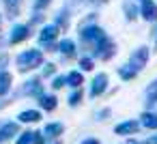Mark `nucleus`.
<instances>
[{"mask_svg": "<svg viewBox=\"0 0 157 144\" xmlns=\"http://www.w3.org/2000/svg\"><path fill=\"white\" fill-rule=\"evenodd\" d=\"M45 60H48V54L41 47L30 45V47H24V50L13 54V65L11 67H15V71L22 73V75H30V73H37Z\"/></svg>", "mask_w": 157, "mask_h": 144, "instance_id": "f257e3e1", "label": "nucleus"}, {"mask_svg": "<svg viewBox=\"0 0 157 144\" xmlns=\"http://www.w3.org/2000/svg\"><path fill=\"white\" fill-rule=\"evenodd\" d=\"M63 37L60 28L54 24V22H45L41 28H37L35 32V39H37V47H41L45 54H56V47H58V39Z\"/></svg>", "mask_w": 157, "mask_h": 144, "instance_id": "f03ea898", "label": "nucleus"}, {"mask_svg": "<svg viewBox=\"0 0 157 144\" xmlns=\"http://www.w3.org/2000/svg\"><path fill=\"white\" fill-rule=\"evenodd\" d=\"M43 90H48V84L39 78V73H30V75H26V80L20 86H15V90L11 95V101H15V99H37Z\"/></svg>", "mask_w": 157, "mask_h": 144, "instance_id": "7ed1b4c3", "label": "nucleus"}, {"mask_svg": "<svg viewBox=\"0 0 157 144\" xmlns=\"http://www.w3.org/2000/svg\"><path fill=\"white\" fill-rule=\"evenodd\" d=\"M35 37V28L28 24V22H11L9 30L5 32V39H7V45L9 47H15V45H24L26 41H30Z\"/></svg>", "mask_w": 157, "mask_h": 144, "instance_id": "20e7f679", "label": "nucleus"}, {"mask_svg": "<svg viewBox=\"0 0 157 144\" xmlns=\"http://www.w3.org/2000/svg\"><path fill=\"white\" fill-rule=\"evenodd\" d=\"M84 90H86V97H88L90 101L105 97V95L110 93V73H108V71H95V73L90 75L88 84L84 86Z\"/></svg>", "mask_w": 157, "mask_h": 144, "instance_id": "39448f33", "label": "nucleus"}, {"mask_svg": "<svg viewBox=\"0 0 157 144\" xmlns=\"http://www.w3.org/2000/svg\"><path fill=\"white\" fill-rule=\"evenodd\" d=\"M151 56H153V47L148 45V43H140V45H136L131 52H129V56H127V65L140 75L146 67H148V63H151Z\"/></svg>", "mask_w": 157, "mask_h": 144, "instance_id": "423d86ee", "label": "nucleus"}, {"mask_svg": "<svg viewBox=\"0 0 157 144\" xmlns=\"http://www.w3.org/2000/svg\"><path fill=\"white\" fill-rule=\"evenodd\" d=\"M80 54H82V52H80V45H78L75 37L63 35V37L58 39V47H56V56H58L56 63H58V67H60V63H71V60H75Z\"/></svg>", "mask_w": 157, "mask_h": 144, "instance_id": "0eeeda50", "label": "nucleus"}, {"mask_svg": "<svg viewBox=\"0 0 157 144\" xmlns=\"http://www.w3.org/2000/svg\"><path fill=\"white\" fill-rule=\"evenodd\" d=\"M116 54H118V43L112 39V35H108L97 47H95V52L90 54L97 63H110V60H114L116 58Z\"/></svg>", "mask_w": 157, "mask_h": 144, "instance_id": "6e6552de", "label": "nucleus"}, {"mask_svg": "<svg viewBox=\"0 0 157 144\" xmlns=\"http://www.w3.org/2000/svg\"><path fill=\"white\" fill-rule=\"evenodd\" d=\"M140 131H142V129H140L138 118H121V120L114 123V127H112V133H114L116 138H123V140L136 138Z\"/></svg>", "mask_w": 157, "mask_h": 144, "instance_id": "1a4fd4ad", "label": "nucleus"}, {"mask_svg": "<svg viewBox=\"0 0 157 144\" xmlns=\"http://www.w3.org/2000/svg\"><path fill=\"white\" fill-rule=\"evenodd\" d=\"M43 118H45V114H43L37 105H33V108H22V110L15 114V120L20 123V127H35V125H39V123H43Z\"/></svg>", "mask_w": 157, "mask_h": 144, "instance_id": "9d476101", "label": "nucleus"}, {"mask_svg": "<svg viewBox=\"0 0 157 144\" xmlns=\"http://www.w3.org/2000/svg\"><path fill=\"white\" fill-rule=\"evenodd\" d=\"M22 127L15 118H0V144H13Z\"/></svg>", "mask_w": 157, "mask_h": 144, "instance_id": "9b49d317", "label": "nucleus"}, {"mask_svg": "<svg viewBox=\"0 0 157 144\" xmlns=\"http://www.w3.org/2000/svg\"><path fill=\"white\" fill-rule=\"evenodd\" d=\"M73 13H75V11H73L71 7H67V5L63 2V5H60V7H58V9L54 11V17H52L50 22H54V24H56V26L60 28V32H67V30L71 28V22H73Z\"/></svg>", "mask_w": 157, "mask_h": 144, "instance_id": "f8f14e48", "label": "nucleus"}, {"mask_svg": "<svg viewBox=\"0 0 157 144\" xmlns=\"http://www.w3.org/2000/svg\"><path fill=\"white\" fill-rule=\"evenodd\" d=\"M67 131V125L58 118H52V120H45L43 127H41V133L45 135L48 142H54V140H60Z\"/></svg>", "mask_w": 157, "mask_h": 144, "instance_id": "ddd939ff", "label": "nucleus"}, {"mask_svg": "<svg viewBox=\"0 0 157 144\" xmlns=\"http://www.w3.org/2000/svg\"><path fill=\"white\" fill-rule=\"evenodd\" d=\"M35 101H37V108H39L43 114H52V112H56V110H58V105H60L58 95H56V93H52V90H43Z\"/></svg>", "mask_w": 157, "mask_h": 144, "instance_id": "4468645a", "label": "nucleus"}, {"mask_svg": "<svg viewBox=\"0 0 157 144\" xmlns=\"http://www.w3.org/2000/svg\"><path fill=\"white\" fill-rule=\"evenodd\" d=\"M140 7V20L148 26H155L157 24V0H142L138 2Z\"/></svg>", "mask_w": 157, "mask_h": 144, "instance_id": "2eb2a0df", "label": "nucleus"}, {"mask_svg": "<svg viewBox=\"0 0 157 144\" xmlns=\"http://www.w3.org/2000/svg\"><path fill=\"white\" fill-rule=\"evenodd\" d=\"M15 90V78L11 69H0V99H11Z\"/></svg>", "mask_w": 157, "mask_h": 144, "instance_id": "dca6fc26", "label": "nucleus"}, {"mask_svg": "<svg viewBox=\"0 0 157 144\" xmlns=\"http://www.w3.org/2000/svg\"><path fill=\"white\" fill-rule=\"evenodd\" d=\"M65 78H67V90H75V88H84L86 86V75L80 69H75V67L67 69Z\"/></svg>", "mask_w": 157, "mask_h": 144, "instance_id": "f3484780", "label": "nucleus"}, {"mask_svg": "<svg viewBox=\"0 0 157 144\" xmlns=\"http://www.w3.org/2000/svg\"><path fill=\"white\" fill-rule=\"evenodd\" d=\"M138 123H140V129L146 133L157 131V110H142L138 116Z\"/></svg>", "mask_w": 157, "mask_h": 144, "instance_id": "a211bd4d", "label": "nucleus"}, {"mask_svg": "<svg viewBox=\"0 0 157 144\" xmlns=\"http://www.w3.org/2000/svg\"><path fill=\"white\" fill-rule=\"evenodd\" d=\"M144 110H157V78L144 86Z\"/></svg>", "mask_w": 157, "mask_h": 144, "instance_id": "6ab92c4d", "label": "nucleus"}, {"mask_svg": "<svg viewBox=\"0 0 157 144\" xmlns=\"http://www.w3.org/2000/svg\"><path fill=\"white\" fill-rule=\"evenodd\" d=\"M121 13H123V20L125 22H138L140 20V7L136 0H123L121 2Z\"/></svg>", "mask_w": 157, "mask_h": 144, "instance_id": "aec40b11", "label": "nucleus"}, {"mask_svg": "<svg viewBox=\"0 0 157 144\" xmlns=\"http://www.w3.org/2000/svg\"><path fill=\"white\" fill-rule=\"evenodd\" d=\"M84 101H86V90H84V88L69 90V93H67V97H65V103H67V108H69V110H78V108H82V105H84Z\"/></svg>", "mask_w": 157, "mask_h": 144, "instance_id": "412c9836", "label": "nucleus"}, {"mask_svg": "<svg viewBox=\"0 0 157 144\" xmlns=\"http://www.w3.org/2000/svg\"><path fill=\"white\" fill-rule=\"evenodd\" d=\"M75 69H80L84 75H86V73H95V71H97V60H95L90 54H84V52H82V54L75 58Z\"/></svg>", "mask_w": 157, "mask_h": 144, "instance_id": "4be33fe9", "label": "nucleus"}, {"mask_svg": "<svg viewBox=\"0 0 157 144\" xmlns=\"http://www.w3.org/2000/svg\"><path fill=\"white\" fill-rule=\"evenodd\" d=\"M58 71H60V69H58V63H56V60H50V58H48V60H45V63L41 65V69H39L37 73H39V78H41L43 82H50V80H52V78H54V75H56Z\"/></svg>", "mask_w": 157, "mask_h": 144, "instance_id": "5701e85b", "label": "nucleus"}, {"mask_svg": "<svg viewBox=\"0 0 157 144\" xmlns=\"http://www.w3.org/2000/svg\"><path fill=\"white\" fill-rule=\"evenodd\" d=\"M114 73H116V78L123 82V84H127V82H133L136 78H138V73L127 65V63H123V65H118L116 69H114Z\"/></svg>", "mask_w": 157, "mask_h": 144, "instance_id": "b1692460", "label": "nucleus"}, {"mask_svg": "<svg viewBox=\"0 0 157 144\" xmlns=\"http://www.w3.org/2000/svg\"><path fill=\"white\" fill-rule=\"evenodd\" d=\"M67 88V78H65V71H58L50 82H48V90H52V93H60V90H65Z\"/></svg>", "mask_w": 157, "mask_h": 144, "instance_id": "393cba45", "label": "nucleus"}, {"mask_svg": "<svg viewBox=\"0 0 157 144\" xmlns=\"http://www.w3.org/2000/svg\"><path fill=\"white\" fill-rule=\"evenodd\" d=\"M112 114H114L112 105H99V108L93 112V120H95V123H105V120L112 118Z\"/></svg>", "mask_w": 157, "mask_h": 144, "instance_id": "a878e982", "label": "nucleus"}, {"mask_svg": "<svg viewBox=\"0 0 157 144\" xmlns=\"http://www.w3.org/2000/svg\"><path fill=\"white\" fill-rule=\"evenodd\" d=\"M13 144H35V127H22L20 135L13 140Z\"/></svg>", "mask_w": 157, "mask_h": 144, "instance_id": "bb28decb", "label": "nucleus"}, {"mask_svg": "<svg viewBox=\"0 0 157 144\" xmlns=\"http://www.w3.org/2000/svg\"><path fill=\"white\" fill-rule=\"evenodd\" d=\"M26 22H28L33 28H41V26L48 22V17H45V13H41V11H30Z\"/></svg>", "mask_w": 157, "mask_h": 144, "instance_id": "cd10ccee", "label": "nucleus"}, {"mask_svg": "<svg viewBox=\"0 0 157 144\" xmlns=\"http://www.w3.org/2000/svg\"><path fill=\"white\" fill-rule=\"evenodd\" d=\"M13 65V54L9 50H0V69H9Z\"/></svg>", "mask_w": 157, "mask_h": 144, "instance_id": "c85d7f7f", "label": "nucleus"}, {"mask_svg": "<svg viewBox=\"0 0 157 144\" xmlns=\"http://www.w3.org/2000/svg\"><path fill=\"white\" fill-rule=\"evenodd\" d=\"M54 2V0H30V11H41L45 13V9Z\"/></svg>", "mask_w": 157, "mask_h": 144, "instance_id": "c756f323", "label": "nucleus"}, {"mask_svg": "<svg viewBox=\"0 0 157 144\" xmlns=\"http://www.w3.org/2000/svg\"><path fill=\"white\" fill-rule=\"evenodd\" d=\"M78 144H103V142H101L97 135H84V138H82Z\"/></svg>", "mask_w": 157, "mask_h": 144, "instance_id": "7c9ffc66", "label": "nucleus"}, {"mask_svg": "<svg viewBox=\"0 0 157 144\" xmlns=\"http://www.w3.org/2000/svg\"><path fill=\"white\" fill-rule=\"evenodd\" d=\"M142 140H144V144H157V131H151V133H146Z\"/></svg>", "mask_w": 157, "mask_h": 144, "instance_id": "2f4dec72", "label": "nucleus"}, {"mask_svg": "<svg viewBox=\"0 0 157 144\" xmlns=\"http://www.w3.org/2000/svg\"><path fill=\"white\" fill-rule=\"evenodd\" d=\"M151 41H153V52H157V24L155 26H151Z\"/></svg>", "mask_w": 157, "mask_h": 144, "instance_id": "473e14b6", "label": "nucleus"}, {"mask_svg": "<svg viewBox=\"0 0 157 144\" xmlns=\"http://www.w3.org/2000/svg\"><path fill=\"white\" fill-rule=\"evenodd\" d=\"M35 144H48L45 135L41 133V129H35Z\"/></svg>", "mask_w": 157, "mask_h": 144, "instance_id": "72a5a7b5", "label": "nucleus"}, {"mask_svg": "<svg viewBox=\"0 0 157 144\" xmlns=\"http://www.w3.org/2000/svg\"><path fill=\"white\" fill-rule=\"evenodd\" d=\"M123 144H144V140L136 135V138H127V140H123Z\"/></svg>", "mask_w": 157, "mask_h": 144, "instance_id": "f704fd0d", "label": "nucleus"}, {"mask_svg": "<svg viewBox=\"0 0 157 144\" xmlns=\"http://www.w3.org/2000/svg\"><path fill=\"white\" fill-rule=\"evenodd\" d=\"M2 20L5 17H2V9H0V37H2Z\"/></svg>", "mask_w": 157, "mask_h": 144, "instance_id": "c9c22d12", "label": "nucleus"}, {"mask_svg": "<svg viewBox=\"0 0 157 144\" xmlns=\"http://www.w3.org/2000/svg\"><path fill=\"white\" fill-rule=\"evenodd\" d=\"M48 144H63V140H54V142H48Z\"/></svg>", "mask_w": 157, "mask_h": 144, "instance_id": "e433bc0d", "label": "nucleus"}, {"mask_svg": "<svg viewBox=\"0 0 157 144\" xmlns=\"http://www.w3.org/2000/svg\"><path fill=\"white\" fill-rule=\"evenodd\" d=\"M136 2H142V0H136Z\"/></svg>", "mask_w": 157, "mask_h": 144, "instance_id": "4c0bfd02", "label": "nucleus"}]
</instances>
